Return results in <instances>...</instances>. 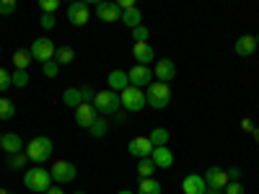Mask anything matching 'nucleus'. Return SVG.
Returning <instances> with one entry per match:
<instances>
[{
  "label": "nucleus",
  "instance_id": "nucleus-1",
  "mask_svg": "<svg viewBox=\"0 0 259 194\" xmlns=\"http://www.w3.org/2000/svg\"><path fill=\"white\" fill-rule=\"evenodd\" d=\"M24 186L34 194H47V189L52 186V174L45 166H31L24 174Z\"/></svg>",
  "mask_w": 259,
  "mask_h": 194
},
{
  "label": "nucleus",
  "instance_id": "nucleus-2",
  "mask_svg": "<svg viewBox=\"0 0 259 194\" xmlns=\"http://www.w3.org/2000/svg\"><path fill=\"white\" fill-rule=\"evenodd\" d=\"M52 153H55V145H52V140H50L47 135H39V137H34V140L26 145V156H29V161L36 163V166H45V163L52 158Z\"/></svg>",
  "mask_w": 259,
  "mask_h": 194
},
{
  "label": "nucleus",
  "instance_id": "nucleus-3",
  "mask_svg": "<svg viewBox=\"0 0 259 194\" xmlns=\"http://www.w3.org/2000/svg\"><path fill=\"white\" fill-rule=\"evenodd\" d=\"M145 101L150 109H166V106L171 104V85L168 83H150L148 85V91H145Z\"/></svg>",
  "mask_w": 259,
  "mask_h": 194
},
{
  "label": "nucleus",
  "instance_id": "nucleus-4",
  "mask_svg": "<svg viewBox=\"0 0 259 194\" xmlns=\"http://www.w3.org/2000/svg\"><path fill=\"white\" fill-rule=\"evenodd\" d=\"M119 106H122L119 93H114V91H96V99H94L96 114H101V117L104 114H117Z\"/></svg>",
  "mask_w": 259,
  "mask_h": 194
},
{
  "label": "nucleus",
  "instance_id": "nucleus-5",
  "mask_svg": "<svg viewBox=\"0 0 259 194\" xmlns=\"http://www.w3.org/2000/svg\"><path fill=\"white\" fill-rule=\"evenodd\" d=\"M119 101H122V109L124 112H143L145 106H148V101H145V93L140 91V88H135V85H127V88L119 93Z\"/></svg>",
  "mask_w": 259,
  "mask_h": 194
},
{
  "label": "nucleus",
  "instance_id": "nucleus-6",
  "mask_svg": "<svg viewBox=\"0 0 259 194\" xmlns=\"http://www.w3.org/2000/svg\"><path fill=\"white\" fill-rule=\"evenodd\" d=\"M31 57L34 60H39L41 65L45 62H50V60H55V52H57V47H55V41L50 39V36H39V39H34L31 41Z\"/></svg>",
  "mask_w": 259,
  "mask_h": 194
},
{
  "label": "nucleus",
  "instance_id": "nucleus-7",
  "mask_svg": "<svg viewBox=\"0 0 259 194\" xmlns=\"http://www.w3.org/2000/svg\"><path fill=\"white\" fill-rule=\"evenodd\" d=\"M50 174H52V181L55 184H70L78 176V168L70 161H55L52 168H50Z\"/></svg>",
  "mask_w": 259,
  "mask_h": 194
},
{
  "label": "nucleus",
  "instance_id": "nucleus-8",
  "mask_svg": "<svg viewBox=\"0 0 259 194\" xmlns=\"http://www.w3.org/2000/svg\"><path fill=\"white\" fill-rule=\"evenodd\" d=\"M205 184H207V189H218V191H223L226 186H228V171L226 168H221V166H207V171H205Z\"/></svg>",
  "mask_w": 259,
  "mask_h": 194
},
{
  "label": "nucleus",
  "instance_id": "nucleus-9",
  "mask_svg": "<svg viewBox=\"0 0 259 194\" xmlns=\"http://www.w3.org/2000/svg\"><path fill=\"white\" fill-rule=\"evenodd\" d=\"M127 78H130V85H135V88H148L150 85V80H153V70L148 68V65H133L130 68V73H127Z\"/></svg>",
  "mask_w": 259,
  "mask_h": 194
},
{
  "label": "nucleus",
  "instance_id": "nucleus-10",
  "mask_svg": "<svg viewBox=\"0 0 259 194\" xmlns=\"http://www.w3.org/2000/svg\"><path fill=\"white\" fill-rule=\"evenodd\" d=\"M89 18H91V8L89 3H83V0H75V3L68 6V21L73 26H85L89 24Z\"/></svg>",
  "mask_w": 259,
  "mask_h": 194
},
{
  "label": "nucleus",
  "instance_id": "nucleus-11",
  "mask_svg": "<svg viewBox=\"0 0 259 194\" xmlns=\"http://www.w3.org/2000/svg\"><path fill=\"white\" fill-rule=\"evenodd\" d=\"M153 78L158 80V83H171L177 78V65L171 62L168 57L166 60H158L156 65H153Z\"/></svg>",
  "mask_w": 259,
  "mask_h": 194
},
{
  "label": "nucleus",
  "instance_id": "nucleus-12",
  "mask_svg": "<svg viewBox=\"0 0 259 194\" xmlns=\"http://www.w3.org/2000/svg\"><path fill=\"white\" fill-rule=\"evenodd\" d=\"M96 16L104 24H117V21H122V11L117 3H96Z\"/></svg>",
  "mask_w": 259,
  "mask_h": 194
},
{
  "label": "nucleus",
  "instance_id": "nucleus-13",
  "mask_svg": "<svg viewBox=\"0 0 259 194\" xmlns=\"http://www.w3.org/2000/svg\"><path fill=\"white\" fill-rule=\"evenodd\" d=\"M127 148H130V156H135L138 161L150 158V153H153V142H150L148 137H133Z\"/></svg>",
  "mask_w": 259,
  "mask_h": 194
},
{
  "label": "nucleus",
  "instance_id": "nucleus-14",
  "mask_svg": "<svg viewBox=\"0 0 259 194\" xmlns=\"http://www.w3.org/2000/svg\"><path fill=\"white\" fill-rule=\"evenodd\" d=\"M150 161L156 163V168H171V166H174V153H171L168 145H161V148H153Z\"/></svg>",
  "mask_w": 259,
  "mask_h": 194
},
{
  "label": "nucleus",
  "instance_id": "nucleus-15",
  "mask_svg": "<svg viewBox=\"0 0 259 194\" xmlns=\"http://www.w3.org/2000/svg\"><path fill=\"white\" fill-rule=\"evenodd\" d=\"M182 191L184 194H205L207 191V184H205V179L200 174H189L182 181Z\"/></svg>",
  "mask_w": 259,
  "mask_h": 194
},
{
  "label": "nucleus",
  "instance_id": "nucleus-16",
  "mask_svg": "<svg viewBox=\"0 0 259 194\" xmlns=\"http://www.w3.org/2000/svg\"><path fill=\"white\" fill-rule=\"evenodd\" d=\"M96 117H99V114H96V109H94V104H80L78 109H75V122H78V127H83V129H89Z\"/></svg>",
  "mask_w": 259,
  "mask_h": 194
},
{
  "label": "nucleus",
  "instance_id": "nucleus-17",
  "mask_svg": "<svg viewBox=\"0 0 259 194\" xmlns=\"http://www.w3.org/2000/svg\"><path fill=\"white\" fill-rule=\"evenodd\" d=\"M254 50H256V36H251V34H244L233 41V52L239 57H249V55H254Z\"/></svg>",
  "mask_w": 259,
  "mask_h": 194
},
{
  "label": "nucleus",
  "instance_id": "nucleus-18",
  "mask_svg": "<svg viewBox=\"0 0 259 194\" xmlns=\"http://www.w3.org/2000/svg\"><path fill=\"white\" fill-rule=\"evenodd\" d=\"M133 55H135V62L138 65H148V68H150V62H156V52H153V47H150L148 41L133 44Z\"/></svg>",
  "mask_w": 259,
  "mask_h": 194
},
{
  "label": "nucleus",
  "instance_id": "nucleus-19",
  "mask_svg": "<svg viewBox=\"0 0 259 194\" xmlns=\"http://www.w3.org/2000/svg\"><path fill=\"white\" fill-rule=\"evenodd\" d=\"M0 148H3L8 156L24 153V140H21V135H16V132H6V135H3V142H0Z\"/></svg>",
  "mask_w": 259,
  "mask_h": 194
},
{
  "label": "nucleus",
  "instance_id": "nucleus-20",
  "mask_svg": "<svg viewBox=\"0 0 259 194\" xmlns=\"http://www.w3.org/2000/svg\"><path fill=\"white\" fill-rule=\"evenodd\" d=\"M127 85H130V78H127L124 70H112V73H109V91L122 93Z\"/></svg>",
  "mask_w": 259,
  "mask_h": 194
},
{
  "label": "nucleus",
  "instance_id": "nucleus-21",
  "mask_svg": "<svg viewBox=\"0 0 259 194\" xmlns=\"http://www.w3.org/2000/svg\"><path fill=\"white\" fill-rule=\"evenodd\" d=\"M122 24H124L127 29H138V26H143V13H140L138 8L124 11V13H122Z\"/></svg>",
  "mask_w": 259,
  "mask_h": 194
},
{
  "label": "nucleus",
  "instance_id": "nucleus-22",
  "mask_svg": "<svg viewBox=\"0 0 259 194\" xmlns=\"http://www.w3.org/2000/svg\"><path fill=\"white\" fill-rule=\"evenodd\" d=\"M11 62L16 65V70H29V65H31V52H26V50H16L13 57H11Z\"/></svg>",
  "mask_w": 259,
  "mask_h": 194
},
{
  "label": "nucleus",
  "instance_id": "nucleus-23",
  "mask_svg": "<svg viewBox=\"0 0 259 194\" xmlns=\"http://www.w3.org/2000/svg\"><path fill=\"white\" fill-rule=\"evenodd\" d=\"M106 129H109V122H106V119L99 114V117L94 119V124L89 127V135H91V137H104Z\"/></svg>",
  "mask_w": 259,
  "mask_h": 194
},
{
  "label": "nucleus",
  "instance_id": "nucleus-24",
  "mask_svg": "<svg viewBox=\"0 0 259 194\" xmlns=\"http://www.w3.org/2000/svg\"><path fill=\"white\" fill-rule=\"evenodd\" d=\"M153 174H156V163L150 161V158H140V163H138V176H140V179H153Z\"/></svg>",
  "mask_w": 259,
  "mask_h": 194
},
{
  "label": "nucleus",
  "instance_id": "nucleus-25",
  "mask_svg": "<svg viewBox=\"0 0 259 194\" xmlns=\"http://www.w3.org/2000/svg\"><path fill=\"white\" fill-rule=\"evenodd\" d=\"M135 194H161V184L156 179H140V186Z\"/></svg>",
  "mask_w": 259,
  "mask_h": 194
},
{
  "label": "nucleus",
  "instance_id": "nucleus-26",
  "mask_svg": "<svg viewBox=\"0 0 259 194\" xmlns=\"http://www.w3.org/2000/svg\"><path fill=\"white\" fill-rule=\"evenodd\" d=\"M62 101L70 106V109H78V106L83 104V99H80V88H68L62 93Z\"/></svg>",
  "mask_w": 259,
  "mask_h": 194
},
{
  "label": "nucleus",
  "instance_id": "nucleus-27",
  "mask_svg": "<svg viewBox=\"0 0 259 194\" xmlns=\"http://www.w3.org/2000/svg\"><path fill=\"white\" fill-rule=\"evenodd\" d=\"M148 140L153 142V148H161V145H166V142H168V129H163V127H156L153 132L148 135Z\"/></svg>",
  "mask_w": 259,
  "mask_h": 194
},
{
  "label": "nucleus",
  "instance_id": "nucleus-28",
  "mask_svg": "<svg viewBox=\"0 0 259 194\" xmlns=\"http://www.w3.org/2000/svg\"><path fill=\"white\" fill-rule=\"evenodd\" d=\"M73 60H75V52L70 47H57V52H55V62L57 65H70Z\"/></svg>",
  "mask_w": 259,
  "mask_h": 194
},
{
  "label": "nucleus",
  "instance_id": "nucleus-29",
  "mask_svg": "<svg viewBox=\"0 0 259 194\" xmlns=\"http://www.w3.org/2000/svg\"><path fill=\"white\" fill-rule=\"evenodd\" d=\"M16 117V104L11 99H0V119H13Z\"/></svg>",
  "mask_w": 259,
  "mask_h": 194
},
{
  "label": "nucleus",
  "instance_id": "nucleus-30",
  "mask_svg": "<svg viewBox=\"0 0 259 194\" xmlns=\"http://www.w3.org/2000/svg\"><path fill=\"white\" fill-rule=\"evenodd\" d=\"M11 78H13V85H16V88H26V85L31 83L29 70H16V73H11Z\"/></svg>",
  "mask_w": 259,
  "mask_h": 194
},
{
  "label": "nucleus",
  "instance_id": "nucleus-31",
  "mask_svg": "<svg viewBox=\"0 0 259 194\" xmlns=\"http://www.w3.org/2000/svg\"><path fill=\"white\" fill-rule=\"evenodd\" d=\"M26 163H29L26 150H24V153H16V156H11V158H8V166H11L13 171H21V168H24Z\"/></svg>",
  "mask_w": 259,
  "mask_h": 194
},
{
  "label": "nucleus",
  "instance_id": "nucleus-32",
  "mask_svg": "<svg viewBox=\"0 0 259 194\" xmlns=\"http://www.w3.org/2000/svg\"><path fill=\"white\" fill-rule=\"evenodd\" d=\"M39 8H41V13L55 16V11L60 8V0H39Z\"/></svg>",
  "mask_w": 259,
  "mask_h": 194
},
{
  "label": "nucleus",
  "instance_id": "nucleus-33",
  "mask_svg": "<svg viewBox=\"0 0 259 194\" xmlns=\"http://www.w3.org/2000/svg\"><path fill=\"white\" fill-rule=\"evenodd\" d=\"M41 73H45L47 78H57V73H60V65H57L55 60H50V62L41 65Z\"/></svg>",
  "mask_w": 259,
  "mask_h": 194
},
{
  "label": "nucleus",
  "instance_id": "nucleus-34",
  "mask_svg": "<svg viewBox=\"0 0 259 194\" xmlns=\"http://www.w3.org/2000/svg\"><path fill=\"white\" fill-rule=\"evenodd\" d=\"M11 85H13V78H11V73L6 70V68H0V91H8L11 88Z\"/></svg>",
  "mask_w": 259,
  "mask_h": 194
},
{
  "label": "nucleus",
  "instance_id": "nucleus-35",
  "mask_svg": "<svg viewBox=\"0 0 259 194\" xmlns=\"http://www.w3.org/2000/svg\"><path fill=\"white\" fill-rule=\"evenodd\" d=\"M148 36H150L148 26H138V29H133V41H135V44H140V41H148Z\"/></svg>",
  "mask_w": 259,
  "mask_h": 194
},
{
  "label": "nucleus",
  "instance_id": "nucleus-36",
  "mask_svg": "<svg viewBox=\"0 0 259 194\" xmlns=\"http://www.w3.org/2000/svg\"><path fill=\"white\" fill-rule=\"evenodd\" d=\"M39 24H41V29H45V31H50V29H55V24H57V18H55V16H50V13H41V18H39Z\"/></svg>",
  "mask_w": 259,
  "mask_h": 194
},
{
  "label": "nucleus",
  "instance_id": "nucleus-37",
  "mask_svg": "<svg viewBox=\"0 0 259 194\" xmlns=\"http://www.w3.org/2000/svg\"><path fill=\"white\" fill-rule=\"evenodd\" d=\"M80 99H83V104H94L96 91L91 88V85H83V88H80Z\"/></svg>",
  "mask_w": 259,
  "mask_h": 194
},
{
  "label": "nucleus",
  "instance_id": "nucleus-38",
  "mask_svg": "<svg viewBox=\"0 0 259 194\" xmlns=\"http://www.w3.org/2000/svg\"><path fill=\"white\" fill-rule=\"evenodd\" d=\"M16 11V0H0V16H11Z\"/></svg>",
  "mask_w": 259,
  "mask_h": 194
},
{
  "label": "nucleus",
  "instance_id": "nucleus-39",
  "mask_svg": "<svg viewBox=\"0 0 259 194\" xmlns=\"http://www.w3.org/2000/svg\"><path fill=\"white\" fill-rule=\"evenodd\" d=\"M223 194H244V186H241V181H228V186L223 189Z\"/></svg>",
  "mask_w": 259,
  "mask_h": 194
},
{
  "label": "nucleus",
  "instance_id": "nucleus-40",
  "mask_svg": "<svg viewBox=\"0 0 259 194\" xmlns=\"http://www.w3.org/2000/svg\"><path fill=\"white\" fill-rule=\"evenodd\" d=\"M226 171H228V179H231V181H239V179H241V168H239V166H231V168H226Z\"/></svg>",
  "mask_w": 259,
  "mask_h": 194
},
{
  "label": "nucleus",
  "instance_id": "nucleus-41",
  "mask_svg": "<svg viewBox=\"0 0 259 194\" xmlns=\"http://www.w3.org/2000/svg\"><path fill=\"white\" fill-rule=\"evenodd\" d=\"M241 129H244V132H254L256 127H254V122H251L249 117H244V119H241Z\"/></svg>",
  "mask_w": 259,
  "mask_h": 194
},
{
  "label": "nucleus",
  "instance_id": "nucleus-42",
  "mask_svg": "<svg viewBox=\"0 0 259 194\" xmlns=\"http://www.w3.org/2000/svg\"><path fill=\"white\" fill-rule=\"evenodd\" d=\"M47 194H65V191H62V186H50Z\"/></svg>",
  "mask_w": 259,
  "mask_h": 194
},
{
  "label": "nucleus",
  "instance_id": "nucleus-43",
  "mask_svg": "<svg viewBox=\"0 0 259 194\" xmlns=\"http://www.w3.org/2000/svg\"><path fill=\"white\" fill-rule=\"evenodd\" d=\"M205 194H223V191H218V189H207Z\"/></svg>",
  "mask_w": 259,
  "mask_h": 194
},
{
  "label": "nucleus",
  "instance_id": "nucleus-44",
  "mask_svg": "<svg viewBox=\"0 0 259 194\" xmlns=\"http://www.w3.org/2000/svg\"><path fill=\"white\" fill-rule=\"evenodd\" d=\"M254 140H256V142H259V127H256V129H254Z\"/></svg>",
  "mask_w": 259,
  "mask_h": 194
},
{
  "label": "nucleus",
  "instance_id": "nucleus-45",
  "mask_svg": "<svg viewBox=\"0 0 259 194\" xmlns=\"http://www.w3.org/2000/svg\"><path fill=\"white\" fill-rule=\"evenodd\" d=\"M117 194H135V191H130V189H122V191H117Z\"/></svg>",
  "mask_w": 259,
  "mask_h": 194
},
{
  "label": "nucleus",
  "instance_id": "nucleus-46",
  "mask_svg": "<svg viewBox=\"0 0 259 194\" xmlns=\"http://www.w3.org/2000/svg\"><path fill=\"white\" fill-rule=\"evenodd\" d=\"M0 194H13V191H8V189H0Z\"/></svg>",
  "mask_w": 259,
  "mask_h": 194
},
{
  "label": "nucleus",
  "instance_id": "nucleus-47",
  "mask_svg": "<svg viewBox=\"0 0 259 194\" xmlns=\"http://www.w3.org/2000/svg\"><path fill=\"white\" fill-rule=\"evenodd\" d=\"M73 194H85V191H83V189H78V191H73Z\"/></svg>",
  "mask_w": 259,
  "mask_h": 194
},
{
  "label": "nucleus",
  "instance_id": "nucleus-48",
  "mask_svg": "<svg viewBox=\"0 0 259 194\" xmlns=\"http://www.w3.org/2000/svg\"><path fill=\"white\" fill-rule=\"evenodd\" d=\"M256 47H259V34H256Z\"/></svg>",
  "mask_w": 259,
  "mask_h": 194
},
{
  "label": "nucleus",
  "instance_id": "nucleus-49",
  "mask_svg": "<svg viewBox=\"0 0 259 194\" xmlns=\"http://www.w3.org/2000/svg\"><path fill=\"white\" fill-rule=\"evenodd\" d=\"M0 142H3V135H0Z\"/></svg>",
  "mask_w": 259,
  "mask_h": 194
},
{
  "label": "nucleus",
  "instance_id": "nucleus-50",
  "mask_svg": "<svg viewBox=\"0 0 259 194\" xmlns=\"http://www.w3.org/2000/svg\"><path fill=\"white\" fill-rule=\"evenodd\" d=\"M0 50H3V47H0Z\"/></svg>",
  "mask_w": 259,
  "mask_h": 194
}]
</instances>
